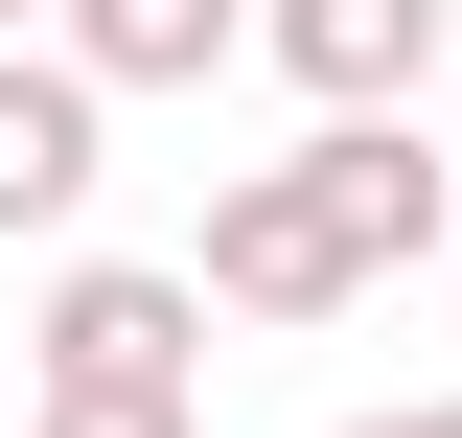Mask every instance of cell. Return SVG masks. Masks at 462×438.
Wrapping results in <instances>:
<instances>
[{"label":"cell","instance_id":"cell-1","mask_svg":"<svg viewBox=\"0 0 462 438\" xmlns=\"http://www.w3.org/2000/svg\"><path fill=\"white\" fill-rule=\"evenodd\" d=\"M185 277H208L231 324H346V300H393L370 231H346V185H324V139H300V162H231L208 231H185Z\"/></svg>","mask_w":462,"mask_h":438},{"label":"cell","instance_id":"cell-2","mask_svg":"<svg viewBox=\"0 0 462 438\" xmlns=\"http://www.w3.org/2000/svg\"><path fill=\"white\" fill-rule=\"evenodd\" d=\"M208 277L185 254H47V300H23V370L47 392H208Z\"/></svg>","mask_w":462,"mask_h":438},{"label":"cell","instance_id":"cell-3","mask_svg":"<svg viewBox=\"0 0 462 438\" xmlns=\"http://www.w3.org/2000/svg\"><path fill=\"white\" fill-rule=\"evenodd\" d=\"M116 115H139V93H116L69 23H0V254H69V231H93Z\"/></svg>","mask_w":462,"mask_h":438},{"label":"cell","instance_id":"cell-4","mask_svg":"<svg viewBox=\"0 0 462 438\" xmlns=\"http://www.w3.org/2000/svg\"><path fill=\"white\" fill-rule=\"evenodd\" d=\"M439 23H462V0H254V47H278V69H300L324 115L416 93V69H439Z\"/></svg>","mask_w":462,"mask_h":438},{"label":"cell","instance_id":"cell-5","mask_svg":"<svg viewBox=\"0 0 462 438\" xmlns=\"http://www.w3.org/2000/svg\"><path fill=\"white\" fill-rule=\"evenodd\" d=\"M47 23L116 69V93H208V69L254 47V0H47Z\"/></svg>","mask_w":462,"mask_h":438},{"label":"cell","instance_id":"cell-6","mask_svg":"<svg viewBox=\"0 0 462 438\" xmlns=\"http://www.w3.org/2000/svg\"><path fill=\"white\" fill-rule=\"evenodd\" d=\"M23 438H208V392H47Z\"/></svg>","mask_w":462,"mask_h":438},{"label":"cell","instance_id":"cell-7","mask_svg":"<svg viewBox=\"0 0 462 438\" xmlns=\"http://www.w3.org/2000/svg\"><path fill=\"white\" fill-rule=\"evenodd\" d=\"M324 438H462V392H416V415H324Z\"/></svg>","mask_w":462,"mask_h":438},{"label":"cell","instance_id":"cell-8","mask_svg":"<svg viewBox=\"0 0 462 438\" xmlns=\"http://www.w3.org/2000/svg\"><path fill=\"white\" fill-rule=\"evenodd\" d=\"M0 23H47V0H0Z\"/></svg>","mask_w":462,"mask_h":438}]
</instances>
